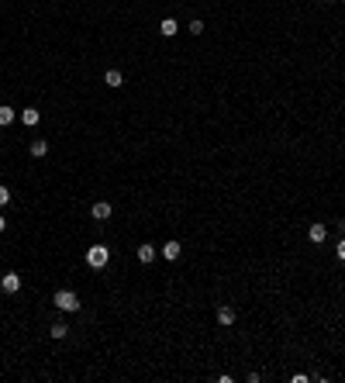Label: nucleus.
<instances>
[{"label":"nucleus","mask_w":345,"mask_h":383,"mask_svg":"<svg viewBox=\"0 0 345 383\" xmlns=\"http://www.w3.org/2000/svg\"><path fill=\"white\" fill-rule=\"evenodd\" d=\"M90 214H94V221H107L111 218V204L107 200H97L94 207H90Z\"/></svg>","instance_id":"9"},{"label":"nucleus","mask_w":345,"mask_h":383,"mask_svg":"<svg viewBox=\"0 0 345 383\" xmlns=\"http://www.w3.org/2000/svg\"><path fill=\"white\" fill-rule=\"evenodd\" d=\"M176 31H180V24H176V18H162V21H159V35H162V38H172Z\"/></svg>","instance_id":"8"},{"label":"nucleus","mask_w":345,"mask_h":383,"mask_svg":"<svg viewBox=\"0 0 345 383\" xmlns=\"http://www.w3.org/2000/svg\"><path fill=\"white\" fill-rule=\"evenodd\" d=\"M135 256H138V263H142V266H149V263H155V245H152V242H142Z\"/></svg>","instance_id":"6"},{"label":"nucleus","mask_w":345,"mask_h":383,"mask_svg":"<svg viewBox=\"0 0 345 383\" xmlns=\"http://www.w3.org/2000/svg\"><path fill=\"white\" fill-rule=\"evenodd\" d=\"M49 335H52V338H56V342H62V338H66V335H69V328L62 325V321H56V325L49 328Z\"/></svg>","instance_id":"14"},{"label":"nucleus","mask_w":345,"mask_h":383,"mask_svg":"<svg viewBox=\"0 0 345 383\" xmlns=\"http://www.w3.org/2000/svg\"><path fill=\"white\" fill-rule=\"evenodd\" d=\"M235 318H238V314H235V307H231V304H218V325L231 328V325H235Z\"/></svg>","instance_id":"3"},{"label":"nucleus","mask_w":345,"mask_h":383,"mask_svg":"<svg viewBox=\"0 0 345 383\" xmlns=\"http://www.w3.org/2000/svg\"><path fill=\"white\" fill-rule=\"evenodd\" d=\"M342 231H345V221H342Z\"/></svg>","instance_id":"19"},{"label":"nucleus","mask_w":345,"mask_h":383,"mask_svg":"<svg viewBox=\"0 0 345 383\" xmlns=\"http://www.w3.org/2000/svg\"><path fill=\"white\" fill-rule=\"evenodd\" d=\"M307 238H311L314 245H321V242L328 238V228L321 225V221H311V228H307Z\"/></svg>","instance_id":"5"},{"label":"nucleus","mask_w":345,"mask_h":383,"mask_svg":"<svg viewBox=\"0 0 345 383\" xmlns=\"http://www.w3.org/2000/svg\"><path fill=\"white\" fill-rule=\"evenodd\" d=\"M28 152H31V159H41V155H49V142H45V138H35Z\"/></svg>","instance_id":"11"},{"label":"nucleus","mask_w":345,"mask_h":383,"mask_svg":"<svg viewBox=\"0 0 345 383\" xmlns=\"http://www.w3.org/2000/svg\"><path fill=\"white\" fill-rule=\"evenodd\" d=\"M187 31H190V35H200V31H204V21H200V18L190 21V24H187Z\"/></svg>","instance_id":"15"},{"label":"nucleus","mask_w":345,"mask_h":383,"mask_svg":"<svg viewBox=\"0 0 345 383\" xmlns=\"http://www.w3.org/2000/svg\"><path fill=\"white\" fill-rule=\"evenodd\" d=\"M107 263H111V249L107 245H90L87 249V266L90 269H104Z\"/></svg>","instance_id":"1"},{"label":"nucleus","mask_w":345,"mask_h":383,"mask_svg":"<svg viewBox=\"0 0 345 383\" xmlns=\"http://www.w3.org/2000/svg\"><path fill=\"white\" fill-rule=\"evenodd\" d=\"M0 290H4V293H18V290H21V276H18V273L0 276Z\"/></svg>","instance_id":"7"},{"label":"nucleus","mask_w":345,"mask_h":383,"mask_svg":"<svg viewBox=\"0 0 345 383\" xmlns=\"http://www.w3.org/2000/svg\"><path fill=\"white\" fill-rule=\"evenodd\" d=\"M4 228H7V218H4V214H0V231H4Z\"/></svg>","instance_id":"18"},{"label":"nucleus","mask_w":345,"mask_h":383,"mask_svg":"<svg viewBox=\"0 0 345 383\" xmlns=\"http://www.w3.org/2000/svg\"><path fill=\"white\" fill-rule=\"evenodd\" d=\"M21 121H24L28 128H35V124L41 121V111H35V107H24V111H21Z\"/></svg>","instance_id":"10"},{"label":"nucleus","mask_w":345,"mask_h":383,"mask_svg":"<svg viewBox=\"0 0 345 383\" xmlns=\"http://www.w3.org/2000/svg\"><path fill=\"white\" fill-rule=\"evenodd\" d=\"M104 83H107V87H121V83H124V76H121V69H107V73H104Z\"/></svg>","instance_id":"12"},{"label":"nucleus","mask_w":345,"mask_h":383,"mask_svg":"<svg viewBox=\"0 0 345 383\" xmlns=\"http://www.w3.org/2000/svg\"><path fill=\"white\" fill-rule=\"evenodd\" d=\"M52 304H56L59 311H66V314H73V311H79V297L73 290H59L56 297H52Z\"/></svg>","instance_id":"2"},{"label":"nucleus","mask_w":345,"mask_h":383,"mask_svg":"<svg viewBox=\"0 0 345 383\" xmlns=\"http://www.w3.org/2000/svg\"><path fill=\"white\" fill-rule=\"evenodd\" d=\"M4 204H11V190H7V187L0 183V207H4Z\"/></svg>","instance_id":"16"},{"label":"nucleus","mask_w":345,"mask_h":383,"mask_svg":"<svg viewBox=\"0 0 345 383\" xmlns=\"http://www.w3.org/2000/svg\"><path fill=\"white\" fill-rule=\"evenodd\" d=\"M159 252H162V259H169V263H176V259L183 256V245H180L176 238H169V242H166V245H162Z\"/></svg>","instance_id":"4"},{"label":"nucleus","mask_w":345,"mask_h":383,"mask_svg":"<svg viewBox=\"0 0 345 383\" xmlns=\"http://www.w3.org/2000/svg\"><path fill=\"white\" fill-rule=\"evenodd\" d=\"M338 259H342V263H345V238H342V242H338Z\"/></svg>","instance_id":"17"},{"label":"nucleus","mask_w":345,"mask_h":383,"mask_svg":"<svg viewBox=\"0 0 345 383\" xmlns=\"http://www.w3.org/2000/svg\"><path fill=\"white\" fill-rule=\"evenodd\" d=\"M14 107H7V104H0V128H7V124H11V121H14Z\"/></svg>","instance_id":"13"}]
</instances>
